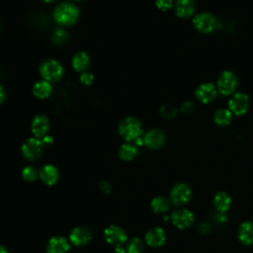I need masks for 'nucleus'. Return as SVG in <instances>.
Wrapping results in <instances>:
<instances>
[{"mask_svg":"<svg viewBox=\"0 0 253 253\" xmlns=\"http://www.w3.org/2000/svg\"><path fill=\"white\" fill-rule=\"evenodd\" d=\"M79 16V8L71 2L60 3L53 10L54 21L62 27H69L74 25L78 21Z\"/></svg>","mask_w":253,"mask_h":253,"instance_id":"1","label":"nucleus"},{"mask_svg":"<svg viewBox=\"0 0 253 253\" xmlns=\"http://www.w3.org/2000/svg\"><path fill=\"white\" fill-rule=\"evenodd\" d=\"M118 132L126 142L135 141L142 135V125L138 119L126 117L120 122Z\"/></svg>","mask_w":253,"mask_h":253,"instance_id":"2","label":"nucleus"},{"mask_svg":"<svg viewBox=\"0 0 253 253\" xmlns=\"http://www.w3.org/2000/svg\"><path fill=\"white\" fill-rule=\"evenodd\" d=\"M39 71L42 78L49 83L58 81L64 73L62 65L55 59L48 58L43 61L39 66Z\"/></svg>","mask_w":253,"mask_h":253,"instance_id":"3","label":"nucleus"},{"mask_svg":"<svg viewBox=\"0 0 253 253\" xmlns=\"http://www.w3.org/2000/svg\"><path fill=\"white\" fill-rule=\"evenodd\" d=\"M192 196L191 187L183 182H179L173 186L170 192V202L174 206H183L187 204Z\"/></svg>","mask_w":253,"mask_h":253,"instance_id":"4","label":"nucleus"},{"mask_svg":"<svg viewBox=\"0 0 253 253\" xmlns=\"http://www.w3.org/2000/svg\"><path fill=\"white\" fill-rule=\"evenodd\" d=\"M43 144L41 139L36 137L28 138L22 145V154L23 156L30 161L38 159L42 153Z\"/></svg>","mask_w":253,"mask_h":253,"instance_id":"5","label":"nucleus"},{"mask_svg":"<svg viewBox=\"0 0 253 253\" xmlns=\"http://www.w3.org/2000/svg\"><path fill=\"white\" fill-rule=\"evenodd\" d=\"M50 128V122L49 119L42 114L37 115L34 117L31 123V130L34 134V137L42 139L45 135H47Z\"/></svg>","mask_w":253,"mask_h":253,"instance_id":"6","label":"nucleus"},{"mask_svg":"<svg viewBox=\"0 0 253 253\" xmlns=\"http://www.w3.org/2000/svg\"><path fill=\"white\" fill-rule=\"evenodd\" d=\"M170 218L172 223L180 229H185L190 227L195 220L194 213L187 209H179L174 211L171 213Z\"/></svg>","mask_w":253,"mask_h":253,"instance_id":"7","label":"nucleus"},{"mask_svg":"<svg viewBox=\"0 0 253 253\" xmlns=\"http://www.w3.org/2000/svg\"><path fill=\"white\" fill-rule=\"evenodd\" d=\"M237 87V78L230 71H223L217 80V89L222 95L231 94Z\"/></svg>","mask_w":253,"mask_h":253,"instance_id":"8","label":"nucleus"},{"mask_svg":"<svg viewBox=\"0 0 253 253\" xmlns=\"http://www.w3.org/2000/svg\"><path fill=\"white\" fill-rule=\"evenodd\" d=\"M194 27L202 33H210L216 27V19L210 13L198 14L193 20Z\"/></svg>","mask_w":253,"mask_h":253,"instance_id":"9","label":"nucleus"},{"mask_svg":"<svg viewBox=\"0 0 253 253\" xmlns=\"http://www.w3.org/2000/svg\"><path fill=\"white\" fill-rule=\"evenodd\" d=\"M104 236L109 244L115 246H122L127 239L126 231L117 225H110L107 227L104 231Z\"/></svg>","mask_w":253,"mask_h":253,"instance_id":"10","label":"nucleus"},{"mask_svg":"<svg viewBox=\"0 0 253 253\" xmlns=\"http://www.w3.org/2000/svg\"><path fill=\"white\" fill-rule=\"evenodd\" d=\"M228 107L232 114L241 116L245 114L249 108V98L244 93H237L229 100Z\"/></svg>","mask_w":253,"mask_h":253,"instance_id":"11","label":"nucleus"},{"mask_svg":"<svg viewBox=\"0 0 253 253\" xmlns=\"http://www.w3.org/2000/svg\"><path fill=\"white\" fill-rule=\"evenodd\" d=\"M166 141L165 133L158 128H153L148 130L143 136V144L148 148L157 149L164 145Z\"/></svg>","mask_w":253,"mask_h":253,"instance_id":"12","label":"nucleus"},{"mask_svg":"<svg viewBox=\"0 0 253 253\" xmlns=\"http://www.w3.org/2000/svg\"><path fill=\"white\" fill-rule=\"evenodd\" d=\"M92 238L90 229L86 226H77L69 234V239L72 244L76 246L86 245Z\"/></svg>","mask_w":253,"mask_h":253,"instance_id":"13","label":"nucleus"},{"mask_svg":"<svg viewBox=\"0 0 253 253\" xmlns=\"http://www.w3.org/2000/svg\"><path fill=\"white\" fill-rule=\"evenodd\" d=\"M166 240L165 231L161 227H153L145 234V241L150 247H160Z\"/></svg>","mask_w":253,"mask_h":253,"instance_id":"14","label":"nucleus"},{"mask_svg":"<svg viewBox=\"0 0 253 253\" xmlns=\"http://www.w3.org/2000/svg\"><path fill=\"white\" fill-rule=\"evenodd\" d=\"M71 64L75 71L83 73L89 69L91 64V59L88 53H86L85 51H77L72 57Z\"/></svg>","mask_w":253,"mask_h":253,"instance_id":"15","label":"nucleus"},{"mask_svg":"<svg viewBox=\"0 0 253 253\" xmlns=\"http://www.w3.org/2000/svg\"><path fill=\"white\" fill-rule=\"evenodd\" d=\"M69 242L62 236H55L49 239L46 245V253H68Z\"/></svg>","mask_w":253,"mask_h":253,"instance_id":"16","label":"nucleus"},{"mask_svg":"<svg viewBox=\"0 0 253 253\" xmlns=\"http://www.w3.org/2000/svg\"><path fill=\"white\" fill-rule=\"evenodd\" d=\"M39 176L41 180L48 186L55 184L59 178V172L56 167L50 164H46L39 172Z\"/></svg>","mask_w":253,"mask_h":253,"instance_id":"17","label":"nucleus"},{"mask_svg":"<svg viewBox=\"0 0 253 253\" xmlns=\"http://www.w3.org/2000/svg\"><path fill=\"white\" fill-rule=\"evenodd\" d=\"M238 240L244 245L253 244V222L243 221L237 229Z\"/></svg>","mask_w":253,"mask_h":253,"instance_id":"18","label":"nucleus"},{"mask_svg":"<svg viewBox=\"0 0 253 253\" xmlns=\"http://www.w3.org/2000/svg\"><path fill=\"white\" fill-rule=\"evenodd\" d=\"M197 98L203 103L211 102L216 96V89L211 83H204L196 90Z\"/></svg>","mask_w":253,"mask_h":253,"instance_id":"19","label":"nucleus"},{"mask_svg":"<svg viewBox=\"0 0 253 253\" xmlns=\"http://www.w3.org/2000/svg\"><path fill=\"white\" fill-rule=\"evenodd\" d=\"M175 13L180 18L190 17L195 11V4L193 0H177L175 2Z\"/></svg>","mask_w":253,"mask_h":253,"instance_id":"20","label":"nucleus"},{"mask_svg":"<svg viewBox=\"0 0 253 253\" xmlns=\"http://www.w3.org/2000/svg\"><path fill=\"white\" fill-rule=\"evenodd\" d=\"M52 93L51 83L45 80H40L33 86V94L36 98L43 100L48 98Z\"/></svg>","mask_w":253,"mask_h":253,"instance_id":"21","label":"nucleus"},{"mask_svg":"<svg viewBox=\"0 0 253 253\" xmlns=\"http://www.w3.org/2000/svg\"><path fill=\"white\" fill-rule=\"evenodd\" d=\"M213 206L218 212H225L231 205V198L225 192H217L213 197Z\"/></svg>","mask_w":253,"mask_h":253,"instance_id":"22","label":"nucleus"},{"mask_svg":"<svg viewBox=\"0 0 253 253\" xmlns=\"http://www.w3.org/2000/svg\"><path fill=\"white\" fill-rule=\"evenodd\" d=\"M150 208L156 213H163L169 210L170 201L163 196H157L152 199L150 203Z\"/></svg>","mask_w":253,"mask_h":253,"instance_id":"23","label":"nucleus"},{"mask_svg":"<svg viewBox=\"0 0 253 253\" xmlns=\"http://www.w3.org/2000/svg\"><path fill=\"white\" fill-rule=\"evenodd\" d=\"M136 154H137L136 146L129 142L122 144L119 149V157L125 161H129L133 159L136 156Z\"/></svg>","mask_w":253,"mask_h":253,"instance_id":"24","label":"nucleus"},{"mask_svg":"<svg viewBox=\"0 0 253 253\" xmlns=\"http://www.w3.org/2000/svg\"><path fill=\"white\" fill-rule=\"evenodd\" d=\"M213 119L218 126H226L232 119V113L227 109H219L214 113Z\"/></svg>","mask_w":253,"mask_h":253,"instance_id":"25","label":"nucleus"},{"mask_svg":"<svg viewBox=\"0 0 253 253\" xmlns=\"http://www.w3.org/2000/svg\"><path fill=\"white\" fill-rule=\"evenodd\" d=\"M143 250V243L138 237L130 239L126 245L127 253H141Z\"/></svg>","mask_w":253,"mask_h":253,"instance_id":"26","label":"nucleus"},{"mask_svg":"<svg viewBox=\"0 0 253 253\" xmlns=\"http://www.w3.org/2000/svg\"><path fill=\"white\" fill-rule=\"evenodd\" d=\"M68 39V34L63 29H56L51 37V41L55 44H62L64 43Z\"/></svg>","mask_w":253,"mask_h":253,"instance_id":"27","label":"nucleus"},{"mask_svg":"<svg viewBox=\"0 0 253 253\" xmlns=\"http://www.w3.org/2000/svg\"><path fill=\"white\" fill-rule=\"evenodd\" d=\"M22 177L28 181V182H33L37 179L38 177V171L35 167L29 165V166H26L23 170H22Z\"/></svg>","mask_w":253,"mask_h":253,"instance_id":"28","label":"nucleus"},{"mask_svg":"<svg viewBox=\"0 0 253 253\" xmlns=\"http://www.w3.org/2000/svg\"><path fill=\"white\" fill-rule=\"evenodd\" d=\"M159 113L161 117H163L164 119H172L177 115V110L175 107L171 105H163L160 108Z\"/></svg>","mask_w":253,"mask_h":253,"instance_id":"29","label":"nucleus"},{"mask_svg":"<svg viewBox=\"0 0 253 253\" xmlns=\"http://www.w3.org/2000/svg\"><path fill=\"white\" fill-rule=\"evenodd\" d=\"M79 80L80 82L85 85V86H90L92 85V83L94 82V76L92 73L90 72H83L80 74V77H79Z\"/></svg>","mask_w":253,"mask_h":253,"instance_id":"30","label":"nucleus"},{"mask_svg":"<svg viewBox=\"0 0 253 253\" xmlns=\"http://www.w3.org/2000/svg\"><path fill=\"white\" fill-rule=\"evenodd\" d=\"M156 7L161 11L169 10L173 5V0H155Z\"/></svg>","mask_w":253,"mask_h":253,"instance_id":"31","label":"nucleus"},{"mask_svg":"<svg viewBox=\"0 0 253 253\" xmlns=\"http://www.w3.org/2000/svg\"><path fill=\"white\" fill-rule=\"evenodd\" d=\"M194 110V104L192 102H185L181 106V111L185 114H189Z\"/></svg>","mask_w":253,"mask_h":253,"instance_id":"32","label":"nucleus"},{"mask_svg":"<svg viewBox=\"0 0 253 253\" xmlns=\"http://www.w3.org/2000/svg\"><path fill=\"white\" fill-rule=\"evenodd\" d=\"M100 189H101L104 193L108 194V193H110V192L112 191V185H111L109 182H107V181H102V182L100 183Z\"/></svg>","mask_w":253,"mask_h":253,"instance_id":"33","label":"nucleus"},{"mask_svg":"<svg viewBox=\"0 0 253 253\" xmlns=\"http://www.w3.org/2000/svg\"><path fill=\"white\" fill-rule=\"evenodd\" d=\"M41 140H42V142L43 146H44V145H49V144H51V143H52V141H53L52 137H51V136H49V135H45V136H44V137H42Z\"/></svg>","mask_w":253,"mask_h":253,"instance_id":"34","label":"nucleus"},{"mask_svg":"<svg viewBox=\"0 0 253 253\" xmlns=\"http://www.w3.org/2000/svg\"><path fill=\"white\" fill-rule=\"evenodd\" d=\"M5 98H6V93H5V90H4L3 86H1V85H0V104L4 102Z\"/></svg>","mask_w":253,"mask_h":253,"instance_id":"35","label":"nucleus"},{"mask_svg":"<svg viewBox=\"0 0 253 253\" xmlns=\"http://www.w3.org/2000/svg\"><path fill=\"white\" fill-rule=\"evenodd\" d=\"M115 252L116 253H125V249L123 248V246H116Z\"/></svg>","mask_w":253,"mask_h":253,"instance_id":"36","label":"nucleus"},{"mask_svg":"<svg viewBox=\"0 0 253 253\" xmlns=\"http://www.w3.org/2000/svg\"><path fill=\"white\" fill-rule=\"evenodd\" d=\"M0 253H9L7 248L4 246H0Z\"/></svg>","mask_w":253,"mask_h":253,"instance_id":"37","label":"nucleus"},{"mask_svg":"<svg viewBox=\"0 0 253 253\" xmlns=\"http://www.w3.org/2000/svg\"><path fill=\"white\" fill-rule=\"evenodd\" d=\"M42 1L45 3H53V2H56L57 0H42Z\"/></svg>","mask_w":253,"mask_h":253,"instance_id":"38","label":"nucleus"},{"mask_svg":"<svg viewBox=\"0 0 253 253\" xmlns=\"http://www.w3.org/2000/svg\"><path fill=\"white\" fill-rule=\"evenodd\" d=\"M73 1H82V0H73Z\"/></svg>","mask_w":253,"mask_h":253,"instance_id":"39","label":"nucleus"},{"mask_svg":"<svg viewBox=\"0 0 253 253\" xmlns=\"http://www.w3.org/2000/svg\"><path fill=\"white\" fill-rule=\"evenodd\" d=\"M252 222H253V221H252Z\"/></svg>","mask_w":253,"mask_h":253,"instance_id":"40","label":"nucleus"},{"mask_svg":"<svg viewBox=\"0 0 253 253\" xmlns=\"http://www.w3.org/2000/svg\"><path fill=\"white\" fill-rule=\"evenodd\" d=\"M0 27H1V26H0Z\"/></svg>","mask_w":253,"mask_h":253,"instance_id":"41","label":"nucleus"}]
</instances>
